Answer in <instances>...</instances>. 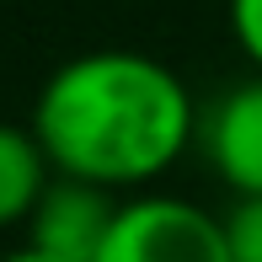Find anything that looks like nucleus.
Returning a JSON list of instances; mask_svg holds the SVG:
<instances>
[{
  "label": "nucleus",
  "mask_w": 262,
  "mask_h": 262,
  "mask_svg": "<svg viewBox=\"0 0 262 262\" xmlns=\"http://www.w3.org/2000/svg\"><path fill=\"white\" fill-rule=\"evenodd\" d=\"M220 220H225L230 262H262V198H230Z\"/></svg>",
  "instance_id": "6"
},
{
  "label": "nucleus",
  "mask_w": 262,
  "mask_h": 262,
  "mask_svg": "<svg viewBox=\"0 0 262 262\" xmlns=\"http://www.w3.org/2000/svg\"><path fill=\"white\" fill-rule=\"evenodd\" d=\"M198 156L230 198H262V75L225 86L204 107Z\"/></svg>",
  "instance_id": "3"
},
{
  "label": "nucleus",
  "mask_w": 262,
  "mask_h": 262,
  "mask_svg": "<svg viewBox=\"0 0 262 262\" xmlns=\"http://www.w3.org/2000/svg\"><path fill=\"white\" fill-rule=\"evenodd\" d=\"M27 123L54 177L134 198L156 193L161 177H171L187 150H198L204 107L156 54L86 49L38 86Z\"/></svg>",
  "instance_id": "1"
},
{
  "label": "nucleus",
  "mask_w": 262,
  "mask_h": 262,
  "mask_svg": "<svg viewBox=\"0 0 262 262\" xmlns=\"http://www.w3.org/2000/svg\"><path fill=\"white\" fill-rule=\"evenodd\" d=\"M0 262H54V257H43V252H32V246H16V252H6Z\"/></svg>",
  "instance_id": "8"
},
{
  "label": "nucleus",
  "mask_w": 262,
  "mask_h": 262,
  "mask_svg": "<svg viewBox=\"0 0 262 262\" xmlns=\"http://www.w3.org/2000/svg\"><path fill=\"white\" fill-rule=\"evenodd\" d=\"M97 262H230L225 220L177 193L123 198Z\"/></svg>",
  "instance_id": "2"
},
{
  "label": "nucleus",
  "mask_w": 262,
  "mask_h": 262,
  "mask_svg": "<svg viewBox=\"0 0 262 262\" xmlns=\"http://www.w3.org/2000/svg\"><path fill=\"white\" fill-rule=\"evenodd\" d=\"M225 21H230L235 49L246 54V64L262 75V0H230L225 6Z\"/></svg>",
  "instance_id": "7"
},
{
  "label": "nucleus",
  "mask_w": 262,
  "mask_h": 262,
  "mask_svg": "<svg viewBox=\"0 0 262 262\" xmlns=\"http://www.w3.org/2000/svg\"><path fill=\"white\" fill-rule=\"evenodd\" d=\"M118 209H123V198L102 193L91 182L54 177L38 214L27 220V246L54 257V262H97V252L107 246V235H113Z\"/></svg>",
  "instance_id": "4"
},
{
  "label": "nucleus",
  "mask_w": 262,
  "mask_h": 262,
  "mask_svg": "<svg viewBox=\"0 0 262 262\" xmlns=\"http://www.w3.org/2000/svg\"><path fill=\"white\" fill-rule=\"evenodd\" d=\"M49 182H54V166L43 156L32 123H6L0 118V230H16V225L27 230Z\"/></svg>",
  "instance_id": "5"
}]
</instances>
